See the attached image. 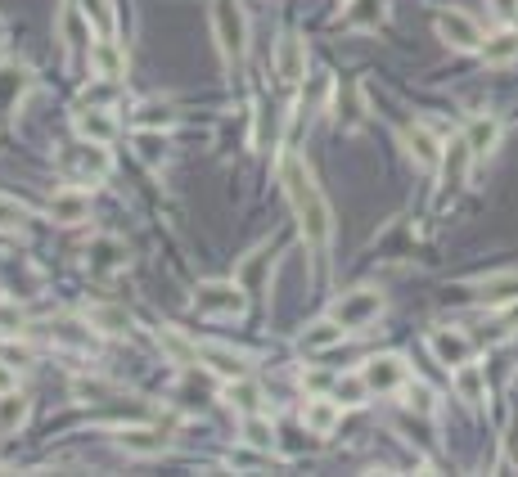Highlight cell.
Returning <instances> with one entry per match:
<instances>
[{"label":"cell","instance_id":"cell-1","mask_svg":"<svg viewBox=\"0 0 518 477\" xmlns=\"http://www.w3.org/2000/svg\"><path fill=\"white\" fill-rule=\"evenodd\" d=\"M280 176H284V194H289L293 216H298L302 239H307V248L316 252V257H325L329 239H334V212H329V203H325V194H320L316 176H311V167L302 158H284Z\"/></svg>","mask_w":518,"mask_h":477},{"label":"cell","instance_id":"cell-2","mask_svg":"<svg viewBox=\"0 0 518 477\" xmlns=\"http://www.w3.org/2000/svg\"><path fill=\"white\" fill-rule=\"evenodd\" d=\"M212 36L226 63H239L248 50V14L239 0H212Z\"/></svg>","mask_w":518,"mask_h":477},{"label":"cell","instance_id":"cell-3","mask_svg":"<svg viewBox=\"0 0 518 477\" xmlns=\"http://www.w3.org/2000/svg\"><path fill=\"white\" fill-rule=\"evenodd\" d=\"M248 306V288L239 279H208V284L194 288V311L208 315V320H235Z\"/></svg>","mask_w":518,"mask_h":477},{"label":"cell","instance_id":"cell-4","mask_svg":"<svg viewBox=\"0 0 518 477\" xmlns=\"http://www.w3.org/2000/svg\"><path fill=\"white\" fill-rule=\"evenodd\" d=\"M59 171H64L68 180H77V185H95V180H104L113 171V158H109L104 144L82 140V144H73V149L59 153Z\"/></svg>","mask_w":518,"mask_h":477},{"label":"cell","instance_id":"cell-5","mask_svg":"<svg viewBox=\"0 0 518 477\" xmlns=\"http://www.w3.org/2000/svg\"><path fill=\"white\" fill-rule=\"evenodd\" d=\"M329 315H334V320L343 324L347 333H352V329H365V324H374V320L383 315V293H379V288H352V293L338 297Z\"/></svg>","mask_w":518,"mask_h":477},{"label":"cell","instance_id":"cell-6","mask_svg":"<svg viewBox=\"0 0 518 477\" xmlns=\"http://www.w3.org/2000/svg\"><path fill=\"white\" fill-rule=\"evenodd\" d=\"M361 374H365V383H370V392H401V387L410 383V365L401 356H370L361 365Z\"/></svg>","mask_w":518,"mask_h":477},{"label":"cell","instance_id":"cell-7","mask_svg":"<svg viewBox=\"0 0 518 477\" xmlns=\"http://www.w3.org/2000/svg\"><path fill=\"white\" fill-rule=\"evenodd\" d=\"M437 36L446 45H455V50H482V27L464 9H442L437 14Z\"/></svg>","mask_w":518,"mask_h":477},{"label":"cell","instance_id":"cell-8","mask_svg":"<svg viewBox=\"0 0 518 477\" xmlns=\"http://www.w3.org/2000/svg\"><path fill=\"white\" fill-rule=\"evenodd\" d=\"M275 77L289 90L302 86V77H307V45L298 36H280V45H275Z\"/></svg>","mask_w":518,"mask_h":477},{"label":"cell","instance_id":"cell-9","mask_svg":"<svg viewBox=\"0 0 518 477\" xmlns=\"http://www.w3.org/2000/svg\"><path fill=\"white\" fill-rule=\"evenodd\" d=\"M428 351L437 356V365H446L455 374V369L473 356V342L464 338L460 329H433V333H428Z\"/></svg>","mask_w":518,"mask_h":477},{"label":"cell","instance_id":"cell-10","mask_svg":"<svg viewBox=\"0 0 518 477\" xmlns=\"http://www.w3.org/2000/svg\"><path fill=\"white\" fill-rule=\"evenodd\" d=\"M343 423V405L334 401V396H307V405H302V428L316 432V437H329V432Z\"/></svg>","mask_w":518,"mask_h":477},{"label":"cell","instance_id":"cell-11","mask_svg":"<svg viewBox=\"0 0 518 477\" xmlns=\"http://www.w3.org/2000/svg\"><path fill=\"white\" fill-rule=\"evenodd\" d=\"M118 446L136 459H154L167 450V437L158 428H149V423H127V428H118Z\"/></svg>","mask_w":518,"mask_h":477},{"label":"cell","instance_id":"cell-12","mask_svg":"<svg viewBox=\"0 0 518 477\" xmlns=\"http://www.w3.org/2000/svg\"><path fill=\"white\" fill-rule=\"evenodd\" d=\"M59 41H64V50H82V45H91V18H86L82 5H73V0H64L59 5Z\"/></svg>","mask_w":518,"mask_h":477},{"label":"cell","instance_id":"cell-13","mask_svg":"<svg viewBox=\"0 0 518 477\" xmlns=\"http://www.w3.org/2000/svg\"><path fill=\"white\" fill-rule=\"evenodd\" d=\"M86 54H91L95 77H113V81H118L122 72H127V50H122L113 36H100V41H91V45H86Z\"/></svg>","mask_w":518,"mask_h":477},{"label":"cell","instance_id":"cell-14","mask_svg":"<svg viewBox=\"0 0 518 477\" xmlns=\"http://www.w3.org/2000/svg\"><path fill=\"white\" fill-rule=\"evenodd\" d=\"M91 216V194L86 189H59L55 198H50V221L55 225H77Z\"/></svg>","mask_w":518,"mask_h":477},{"label":"cell","instance_id":"cell-15","mask_svg":"<svg viewBox=\"0 0 518 477\" xmlns=\"http://www.w3.org/2000/svg\"><path fill=\"white\" fill-rule=\"evenodd\" d=\"M343 338H347V329L329 315V320H316V324H307V329L298 333V347L307 351V356H316V351H334Z\"/></svg>","mask_w":518,"mask_h":477},{"label":"cell","instance_id":"cell-16","mask_svg":"<svg viewBox=\"0 0 518 477\" xmlns=\"http://www.w3.org/2000/svg\"><path fill=\"white\" fill-rule=\"evenodd\" d=\"M73 126L82 140H95V144H109L113 135H118V122L109 117V108H77Z\"/></svg>","mask_w":518,"mask_h":477},{"label":"cell","instance_id":"cell-17","mask_svg":"<svg viewBox=\"0 0 518 477\" xmlns=\"http://www.w3.org/2000/svg\"><path fill=\"white\" fill-rule=\"evenodd\" d=\"M469 162H473V149H469V140H451L442 149V180H446V189H460L464 180H469Z\"/></svg>","mask_w":518,"mask_h":477},{"label":"cell","instance_id":"cell-18","mask_svg":"<svg viewBox=\"0 0 518 477\" xmlns=\"http://www.w3.org/2000/svg\"><path fill=\"white\" fill-rule=\"evenodd\" d=\"M464 140H469L473 158H491V153H496V144H500V122L491 113H478L469 126H464Z\"/></svg>","mask_w":518,"mask_h":477},{"label":"cell","instance_id":"cell-19","mask_svg":"<svg viewBox=\"0 0 518 477\" xmlns=\"http://www.w3.org/2000/svg\"><path fill=\"white\" fill-rule=\"evenodd\" d=\"M406 149H410V158H415L419 167L433 171V167H442V149H446V144L437 140L428 126H410V131H406Z\"/></svg>","mask_w":518,"mask_h":477},{"label":"cell","instance_id":"cell-20","mask_svg":"<svg viewBox=\"0 0 518 477\" xmlns=\"http://www.w3.org/2000/svg\"><path fill=\"white\" fill-rule=\"evenodd\" d=\"M221 401H226L230 410H239V414H257L262 410V387H257L253 378H226Z\"/></svg>","mask_w":518,"mask_h":477},{"label":"cell","instance_id":"cell-21","mask_svg":"<svg viewBox=\"0 0 518 477\" xmlns=\"http://www.w3.org/2000/svg\"><path fill=\"white\" fill-rule=\"evenodd\" d=\"M482 63H487V68H509V63H518V32L514 27H505L500 36H487V41H482Z\"/></svg>","mask_w":518,"mask_h":477},{"label":"cell","instance_id":"cell-22","mask_svg":"<svg viewBox=\"0 0 518 477\" xmlns=\"http://www.w3.org/2000/svg\"><path fill=\"white\" fill-rule=\"evenodd\" d=\"M455 396H460L464 405H482V401H487V374L464 360V365L455 369Z\"/></svg>","mask_w":518,"mask_h":477},{"label":"cell","instance_id":"cell-23","mask_svg":"<svg viewBox=\"0 0 518 477\" xmlns=\"http://www.w3.org/2000/svg\"><path fill=\"white\" fill-rule=\"evenodd\" d=\"M50 342H55V347H68V351H95V333L82 329L77 320H55L50 324Z\"/></svg>","mask_w":518,"mask_h":477},{"label":"cell","instance_id":"cell-24","mask_svg":"<svg viewBox=\"0 0 518 477\" xmlns=\"http://www.w3.org/2000/svg\"><path fill=\"white\" fill-rule=\"evenodd\" d=\"M154 338H158V347H163V356H172L176 365H194V360H199V347H194L181 329H172V324H163Z\"/></svg>","mask_w":518,"mask_h":477},{"label":"cell","instance_id":"cell-25","mask_svg":"<svg viewBox=\"0 0 518 477\" xmlns=\"http://www.w3.org/2000/svg\"><path fill=\"white\" fill-rule=\"evenodd\" d=\"M28 423V396L14 387V392H0V437H10Z\"/></svg>","mask_w":518,"mask_h":477},{"label":"cell","instance_id":"cell-26","mask_svg":"<svg viewBox=\"0 0 518 477\" xmlns=\"http://www.w3.org/2000/svg\"><path fill=\"white\" fill-rule=\"evenodd\" d=\"M199 356L208 360L212 374H221V378H244L248 374V360L230 347H199Z\"/></svg>","mask_w":518,"mask_h":477},{"label":"cell","instance_id":"cell-27","mask_svg":"<svg viewBox=\"0 0 518 477\" xmlns=\"http://www.w3.org/2000/svg\"><path fill=\"white\" fill-rule=\"evenodd\" d=\"M91 270L95 275H113V270H122L127 266V248H122L118 239H95L91 243Z\"/></svg>","mask_w":518,"mask_h":477},{"label":"cell","instance_id":"cell-28","mask_svg":"<svg viewBox=\"0 0 518 477\" xmlns=\"http://www.w3.org/2000/svg\"><path fill=\"white\" fill-rule=\"evenodd\" d=\"M86 320H91V329H100V333H131V315L122 311V306H91Z\"/></svg>","mask_w":518,"mask_h":477},{"label":"cell","instance_id":"cell-29","mask_svg":"<svg viewBox=\"0 0 518 477\" xmlns=\"http://www.w3.org/2000/svg\"><path fill=\"white\" fill-rule=\"evenodd\" d=\"M244 441H248L253 450H266V455H271L275 428H271V419H266L262 410H257V414H244Z\"/></svg>","mask_w":518,"mask_h":477},{"label":"cell","instance_id":"cell-30","mask_svg":"<svg viewBox=\"0 0 518 477\" xmlns=\"http://www.w3.org/2000/svg\"><path fill=\"white\" fill-rule=\"evenodd\" d=\"M365 396H370V383H365L361 369H356V374L334 378V401H338V405H361Z\"/></svg>","mask_w":518,"mask_h":477},{"label":"cell","instance_id":"cell-31","mask_svg":"<svg viewBox=\"0 0 518 477\" xmlns=\"http://www.w3.org/2000/svg\"><path fill=\"white\" fill-rule=\"evenodd\" d=\"M136 149H140V158L149 162V167H158L163 162V153H167V135L163 131H136Z\"/></svg>","mask_w":518,"mask_h":477},{"label":"cell","instance_id":"cell-32","mask_svg":"<svg viewBox=\"0 0 518 477\" xmlns=\"http://www.w3.org/2000/svg\"><path fill=\"white\" fill-rule=\"evenodd\" d=\"M82 9H86V18H91L95 32H100V36H113V23H118V14H113L109 0H82Z\"/></svg>","mask_w":518,"mask_h":477},{"label":"cell","instance_id":"cell-33","mask_svg":"<svg viewBox=\"0 0 518 477\" xmlns=\"http://www.w3.org/2000/svg\"><path fill=\"white\" fill-rule=\"evenodd\" d=\"M32 221V212L19 203V198H5L0 194V230H23Z\"/></svg>","mask_w":518,"mask_h":477},{"label":"cell","instance_id":"cell-34","mask_svg":"<svg viewBox=\"0 0 518 477\" xmlns=\"http://www.w3.org/2000/svg\"><path fill=\"white\" fill-rule=\"evenodd\" d=\"M478 288H482L487 297H518V270H505V275L478 279Z\"/></svg>","mask_w":518,"mask_h":477},{"label":"cell","instance_id":"cell-35","mask_svg":"<svg viewBox=\"0 0 518 477\" xmlns=\"http://www.w3.org/2000/svg\"><path fill=\"white\" fill-rule=\"evenodd\" d=\"M113 95H118V81H113V77H100V86H86L82 95H77V104H82V108H104Z\"/></svg>","mask_w":518,"mask_h":477},{"label":"cell","instance_id":"cell-36","mask_svg":"<svg viewBox=\"0 0 518 477\" xmlns=\"http://www.w3.org/2000/svg\"><path fill=\"white\" fill-rule=\"evenodd\" d=\"M401 392H406V405H410V410H419V414H433V410H437V396L428 392L424 383H406Z\"/></svg>","mask_w":518,"mask_h":477},{"label":"cell","instance_id":"cell-37","mask_svg":"<svg viewBox=\"0 0 518 477\" xmlns=\"http://www.w3.org/2000/svg\"><path fill=\"white\" fill-rule=\"evenodd\" d=\"M302 387H307V396H320L329 387V374L325 369H302Z\"/></svg>","mask_w":518,"mask_h":477},{"label":"cell","instance_id":"cell-38","mask_svg":"<svg viewBox=\"0 0 518 477\" xmlns=\"http://www.w3.org/2000/svg\"><path fill=\"white\" fill-rule=\"evenodd\" d=\"M487 5L500 23H518V0H487Z\"/></svg>","mask_w":518,"mask_h":477},{"label":"cell","instance_id":"cell-39","mask_svg":"<svg viewBox=\"0 0 518 477\" xmlns=\"http://www.w3.org/2000/svg\"><path fill=\"white\" fill-rule=\"evenodd\" d=\"M5 360H10V365H32V347L28 342H10V347H5Z\"/></svg>","mask_w":518,"mask_h":477},{"label":"cell","instance_id":"cell-40","mask_svg":"<svg viewBox=\"0 0 518 477\" xmlns=\"http://www.w3.org/2000/svg\"><path fill=\"white\" fill-rule=\"evenodd\" d=\"M14 387H19V365L0 356V392H14Z\"/></svg>","mask_w":518,"mask_h":477},{"label":"cell","instance_id":"cell-41","mask_svg":"<svg viewBox=\"0 0 518 477\" xmlns=\"http://www.w3.org/2000/svg\"><path fill=\"white\" fill-rule=\"evenodd\" d=\"M500 329H505V333H518V297L505 306V311H500Z\"/></svg>","mask_w":518,"mask_h":477},{"label":"cell","instance_id":"cell-42","mask_svg":"<svg viewBox=\"0 0 518 477\" xmlns=\"http://www.w3.org/2000/svg\"><path fill=\"white\" fill-rule=\"evenodd\" d=\"M0 45H5V18H0Z\"/></svg>","mask_w":518,"mask_h":477}]
</instances>
